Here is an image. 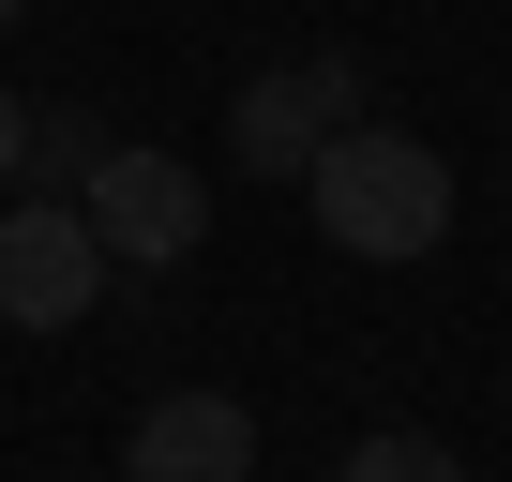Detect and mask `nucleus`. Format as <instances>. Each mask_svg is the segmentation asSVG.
<instances>
[{
	"instance_id": "39448f33",
	"label": "nucleus",
	"mask_w": 512,
	"mask_h": 482,
	"mask_svg": "<svg viewBox=\"0 0 512 482\" xmlns=\"http://www.w3.org/2000/svg\"><path fill=\"white\" fill-rule=\"evenodd\" d=\"M121 482H256V407L241 392H151L121 437Z\"/></svg>"
},
{
	"instance_id": "1a4fd4ad",
	"label": "nucleus",
	"mask_w": 512,
	"mask_h": 482,
	"mask_svg": "<svg viewBox=\"0 0 512 482\" xmlns=\"http://www.w3.org/2000/svg\"><path fill=\"white\" fill-rule=\"evenodd\" d=\"M16 16H31V0H0V31H16Z\"/></svg>"
},
{
	"instance_id": "f03ea898",
	"label": "nucleus",
	"mask_w": 512,
	"mask_h": 482,
	"mask_svg": "<svg viewBox=\"0 0 512 482\" xmlns=\"http://www.w3.org/2000/svg\"><path fill=\"white\" fill-rule=\"evenodd\" d=\"M76 211L106 241V272H181L196 241H211V181L181 151H136V136H106V166L76 181Z\"/></svg>"
},
{
	"instance_id": "f257e3e1",
	"label": "nucleus",
	"mask_w": 512,
	"mask_h": 482,
	"mask_svg": "<svg viewBox=\"0 0 512 482\" xmlns=\"http://www.w3.org/2000/svg\"><path fill=\"white\" fill-rule=\"evenodd\" d=\"M302 211H317L332 257L407 272V257L452 241V151H437V136H392V121H347V136L302 166Z\"/></svg>"
},
{
	"instance_id": "20e7f679",
	"label": "nucleus",
	"mask_w": 512,
	"mask_h": 482,
	"mask_svg": "<svg viewBox=\"0 0 512 482\" xmlns=\"http://www.w3.org/2000/svg\"><path fill=\"white\" fill-rule=\"evenodd\" d=\"M106 302V241L76 196H16L0 211V332H76Z\"/></svg>"
},
{
	"instance_id": "423d86ee",
	"label": "nucleus",
	"mask_w": 512,
	"mask_h": 482,
	"mask_svg": "<svg viewBox=\"0 0 512 482\" xmlns=\"http://www.w3.org/2000/svg\"><path fill=\"white\" fill-rule=\"evenodd\" d=\"M332 482H467V467H452V437H422V422H377V437H362Z\"/></svg>"
},
{
	"instance_id": "0eeeda50",
	"label": "nucleus",
	"mask_w": 512,
	"mask_h": 482,
	"mask_svg": "<svg viewBox=\"0 0 512 482\" xmlns=\"http://www.w3.org/2000/svg\"><path fill=\"white\" fill-rule=\"evenodd\" d=\"M91 166H106V121H76V106H46V121H31V181H61V196H76Z\"/></svg>"
},
{
	"instance_id": "7ed1b4c3",
	"label": "nucleus",
	"mask_w": 512,
	"mask_h": 482,
	"mask_svg": "<svg viewBox=\"0 0 512 482\" xmlns=\"http://www.w3.org/2000/svg\"><path fill=\"white\" fill-rule=\"evenodd\" d=\"M347 121H362V61H347V46L272 61V76H241V91H226V151H241L256 181H302Z\"/></svg>"
},
{
	"instance_id": "6e6552de",
	"label": "nucleus",
	"mask_w": 512,
	"mask_h": 482,
	"mask_svg": "<svg viewBox=\"0 0 512 482\" xmlns=\"http://www.w3.org/2000/svg\"><path fill=\"white\" fill-rule=\"evenodd\" d=\"M0 181H31V106L0 91Z\"/></svg>"
}]
</instances>
